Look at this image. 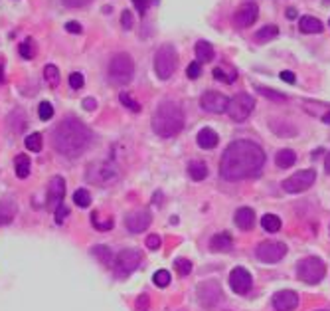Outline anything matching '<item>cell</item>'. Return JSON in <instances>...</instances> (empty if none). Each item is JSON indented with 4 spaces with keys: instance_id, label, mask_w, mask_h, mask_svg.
I'll return each instance as SVG.
<instances>
[{
    "instance_id": "obj_1",
    "label": "cell",
    "mask_w": 330,
    "mask_h": 311,
    "mask_svg": "<svg viewBox=\"0 0 330 311\" xmlns=\"http://www.w3.org/2000/svg\"><path fill=\"white\" fill-rule=\"evenodd\" d=\"M265 165V153L249 139H237L228 145L219 161V174L228 183L259 176Z\"/></svg>"
},
{
    "instance_id": "obj_2",
    "label": "cell",
    "mask_w": 330,
    "mask_h": 311,
    "mask_svg": "<svg viewBox=\"0 0 330 311\" xmlns=\"http://www.w3.org/2000/svg\"><path fill=\"white\" fill-rule=\"evenodd\" d=\"M91 139H93V135H91L89 127L85 123H81L77 117H66L58 123L56 131H53V147L58 153H62L66 157L81 155L89 147Z\"/></svg>"
},
{
    "instance_id": "obj_3",
    "label": "cell",
    "mask_w": 330,
    "mask_h": 311,
    "mask_svg": "<svg viewBox=\"0 0 330 311\" xmlns=\"http://www.w3.org/2000/svg\"><path fill=\"white\" fill-rule=\"evenodd\" d=\"M184 129V111L176 101H162L152 115V131L158 137H174Z\"/></svg>"
},
{
    "instance_id": "obj_4",
    "label": "cell",
    "mask_w": 330,
    "mask_h": 311,
    "mask_svg": "<svg viewBox=\"0 0 330 311\" xmlns=\"http://www.w3.org/2000/svg\"><path fill=\"white\" fill-rule=\"evenodd\" d=\"M107 75H109V81L115 83V85H127L131 83L133 75H135V62L129 54L121 52L115 54L109 62V68H107Z\"/></svg>"
},
{
    "instance_id": "obj_5",
    "label": "cell",
    "mask_w": 330,
    "mask_h": 311,
    "mask_svg": "<svg viewBox=\"0 0 330 311\" xmlns=\"http://www.w3.org/2000/svg\"><path fill=\"white\" fill-rule=\"evenodd\" d=\"M119 176H121V170L117 168V165H113L109 161L91 163L85 170V179L97 187H111L117 183Z\"/></svg>"
},
{
    "instance_id": "obj_6",
    "label": "cell",
    "mask_w": 330,
    "mask_h": 311,
    "mask_svg": "<svg viewBox=\"0 0 330 311\" xmlns=\"http://www.w3.org/2000/svg\"><path fill=\"white\" fill-rule=\"evenodd\" d=\"M176 66H178V54L174 46L164 44L156 50L154 54V72L160 79H170L172 73L176 72Z\"/></svg>"
},
{
    "instance_id": "obj_7",
    "label": "cell",
    "mask_w": 330,
    "mask_h": 311,
    "mask_svg": "<svg viewBox=\"0 0 330 311\" xmlns=\"http://www.w3.org/2000/svg\"><path fill=\"white\" fill-rule=\"evenodd\" d=\"M324 274H326V265L316 256L303 258L301 262L297 263V276L305 284H318L324 278Z\"/></svg>"
},
{
    "instance_id": "obj_8",
    "label": "cell",
    "mask_w": 330,
    "mask_h": 311,
    "mask_svg": "<svg viewBox=\"0 0 330 311\" xmlns=\"http://www.w3.org/2000/svg\"><path fill=\"white\" fill-rule=\"evenodd\" d=\"M255 109V99L249 96V94H237L230 99V103H228V115L232 117V121H236V123H241V121H245L249 115H251V111Z\"/></svg>"
},
{
    "instance_id": "obj_9",
    "label": "cell",
    "mask_w": 330,
    "mask_h": 311,
    "mask_svg": "<svg viewBox=\"0 0 330 311\" xmlns=\"http://www.w3.org/2000/svg\"><path fill=\"white\" fill-rule=\"evenodd\" d=\"M142 254L135 248H129V250H123L119 252V256L115 258V274L119 278H127L129 274H133L139 265H141Z\"/></svg>"
},
{
    "instance_id": "obj_10",
    "label": "cell",
    "mask_w": 330,
    "mask_h": 311,
    "mask_svg": "<svg viewBox=\"0 0 330 311\" xmlns=\"http://www.w3.org/2000/svg\"><path fill=\"white\" fill-rule=\"evenodd\" d=\"M316 181V172L312 168H305V170H297L295 174H291L289 179H285L283 189L291 194H297V192L308 191Z\"/></svg>"
},
{
    "instance_id": "obj_11",
    "label": "cell",
    "mask_w": 330,
    "mask_h": 311,
    "mask_svg": "<svg viewBox=\"0 0 330 311\" xmlns=\"http://www.w3.org/2000/svg\"><path fill=\"white\" fill-rule=\"evenodd\" d=\"M287 254V246L283 242H275V240H267V242H261L255 250V256L257 260L263 263H277L281 262Z\"/></svg>"
},
{
    "instance_id": "obj_12",
    "label": "cell",
    "mask_w": 330,
    "mask_h": 311,
    "mask_svg": "<svg viewBox=\"0 0 330 311\" xmlns=\"http://www.w3.org/2000/svg\"><path fill=\"white\" fill-rule=\"evenodd\" d=\"M259 16V6L255 2H243L234 14V24L237 28H249Z\"/></svg>"
},
{
    "instance_id": "obj_13",
    "label": "cell",
    "mask_w": 330,
    "mask_h": 311,
    "mask_svg": "<svg viewBox=\"0 0 330 311\" xmlns=\"http://www.w3.org/2000/svg\"><path fill=\"white\" fill-rule=\"evenodd\" d=\"M150 222H152V214L148 212V210H133L131 214H127L125 218V226H127V230L129 232H133V234H141L144 232L148 226H150Z\"/></svg>"
},
{
    "instance_id": "obj_14",
    "label": "cell",
    "mask_w": 330,
    "mask_h": 311,
    "mask_svg": "<svg viewBox=\"0 0 330 311\" xmlns=\"http://www.w3.org/2000/svg\"><path fill=\"white\" fill-rule=\"evenodd\" d=\"M228 103H230V99L219 92H206L200 97V105L208 113H224L228 109Z\"/></svg>"
},
{
    "instance_id": "obj_15",
    "label": "cell",
    "mask_w": 330,
    "mask_h": 311,
    "mask_svg": "<svg viewBox=\"0 0 330 311\" xmlns=\"http://www.w3.org/2000/svg\"><path fill=\"white\" fill-rule=\"evenodd\" d=\"M198 299L204 307H213L222 299V287L215 282H204L198 286Z\"/></svg>"
},
{
    "instance_id": "obj_16",
    "label": "cell",
    "mask_w": 330,
    "mask_h": 311,
    "mask_svg": "<svg viewBox=\"0 0 330 311\" xmlns=\"http://www.w3.org/2000/svg\"><path fill=\"white\" fill-rule=\"evenodd\" d=\"M64 196H66V181H64V176L56 174L49 181V187H47V208L56 210L62 204Z\"/></svg>"
},
{
    "instance_id": "obj_17",
    "label": "cell",
    "mask_w": 330,
    "mask_h": 311,
    "mask_svg": "<svg viewBox=\"0 0 330 311\" xmlns=\"http://www.w3.org/2000/svg\"><path fill=\"white\" fill-rule=\"evenodd\" d=\"M230 286L232 289L239 293V295H243V293H247L251 286H253V278H251V274L245 270V268H234L232 270V274H230Z\"/></svg>"
},
{
    "instance_id": "obj_18",
    "label": "cell",
    "mask_w": 330,
    "mask_h": 311,
    "mask_svg": "<svg viewBox=\"0 0 330 311\" xmlns=\"http://www.w3.org/2000/svg\"><path fill=\"white\" fill-rule=\"evenodd\" d=\"M297 305H299V295L291 289L277 291L273 295V307L277 311H293L297 309Z\"/></svg>"
},
{
    "instance_id": "obj_19",
    "label": "cell",
    "mask_w": 330,
    "mask_h": 311,
    "mask_svg": "<svg viewBox=\"0 0 330 311\" xmlns=\"http://www.w3.org/2000/svg\"><path fill=\"white\" fill-rule=\"evenodd\" d=\"M236 224L237 228H241V230H251L253 224H255V212H253V208H247V206L239 208L236 212Z\"/></svg>"
},
{
    "instance_id": "obj_20",
    "label": "cell",
    "mask_w": 330,
    "mask_h": 311,
    "mask_svg": "<svg viewBox=\"0 0 330 311\" xmlns=\"http://www.w3.org/2000/svg\"><path fill=\"white\" fill-rule=\"evenodd\" d=\"M234 246V240L228 232H222V234H215L210 240V250L212 252H230Z\"/></svg>"
},
{
    "instance_id": "obj_21",
    "label": "cell",
    "mask_w": 330,
    "mask_h": 311,
    "mask_svg": "<svg viewBox=\"0 0 330 311\" xmlns=\"http://www.w3.org/2000/svg\"><path fill=\"white\" fill-rule=\"evenodd\" d=\"M196 141H198V145H200L202 149H213V147L217 145V141H219V137H217V133H215L213 129L204 127V129L198 133Z\"/></svg>"
},
{
    "instance_id": "obj_22",
    "label": "cell",
    "mask_w": 330,
    "mask_h": 311,
    "mask_svg": "<svg viewBox=\"0 0 330 311\" xmlns=\"http://www.w3.org/2000/svg\"><path fill=\"white\" fill-rule=\"evenodd\" d=\"M299 28H301L303 34H320L324 30L322 22L318 18H314V16H303L299 20Z\"/></svg>"
},
{
    "instance_id": "obj_23",
    "label": "cell",
    "mask_w": 330,
    "mask_h": 311,
    "mask_svg": "<svg viewBox=\"0 0 330 311\" xmlns=\"http://www.w3.org/2000/svg\"><path fill=\"white\" fill-rule=\"evenodd\" d=\"M194 52H196V58H198L200 64H206V62H212L213 60V46L210 42H206V40L196 42Z\"/></svg>"
},
{
    "instance_id": "obj_24",
    "label": "cell",
    "mask_w": 330,
    "mask_h": 311,
    "mask_svg": "<svg viewBox=\"0 0 330 311\" xmlns=\"http://www.w3.org/2000/svg\"><path fill=\"white\" fill-rule=\"evenodd\" d=\"M275 163L279 168H289L297 163V153L293 149H281L275 157Z\"/></svg>"
},
{
    "instance_id": "obj_25",
    "label": "cell",
    "mask_w": 330,
    "mask_h": 311,
    "mask_svg": "<svg viewBox=\"0 0 330 311\" xmlns=\"http://www.w3.org/2000/svg\"><path fill=\"white\" fill-rule=\"evenodd\" d=\"M16 214V204L12 200H0V226L10 224Z\"/></svg>"
},
{
    "instance_id": "obj_26",
    "label": "cell",
    "mask_w": 330,
    "mask_h": 311,
    "mask_svg": "<svg viewBox=\"0 0 330 311\" xmlns=\"http://www.w3.org/2000/svg\"><path fill=\"white\" fill-rule=\"evenodd\" d=\"M188 174L192 181H204L208 176V165L204 161H192L188 165Z\"/></svg>"
},
{
    "instance_id": "obj_27",
    "label": "cell",
    "mask_w": 330,
    "mask_h": 311,
    "mask_svg": "<svg viewBox=\"0 0 330 311\" xmlns=\"http://www.w3.org/2000/svg\"><path fill=\"white\" fill-rule=\"evenodd\" d=\"M279 36V28L275 24H267L263 26L261 30L255 32V40L259 42V44H265V42H271V40H275Z\"/></svg>"
},
{
    "instance_id": "obj_28",
    "label": "cell",
    "mask_w": 330,
    "mask_h": 311,
    "mask_svg": "<svg viewBox=\"0 0 330 311\" xmlns=\"http://www.w3.org/2000/svg\"><path fill=\"white\" fill-rule=\"evenodd\" d=\"M91 256H95L99 262L105 263V265H111L113 263V252L107 246H93L91 248Z\"/></svg>"
},
{
    "instance_id": "obj_29",
    "label": "cell",
    "mask_w": 330,
    "mask_h": 311,
    "mask_svg": "<svg viewBox=\"0 0 330 311\" xmlns=\"http://www.w3.org/2000/svg\"><path fill=\"white\" fill-rule=\"evenodd\" d=\"M14 167H16L18 179H26L30 174V157L28 155H18L14 159Z\"/></svg>"
},
{
    "instance_id": "obj_30",
    "label": "cell",
    "mask_w": 330,
    "mask_h": 311,
    "mask_svg": "<svg viewBox=\"0 0 330 311\" xmlns=\"http://www.w3.org/2000/svg\"><path fill=\"white\" fill-rule=\"evenodd\" d=\"M261 226H263V230H267V232H277V230L281 228V218L275 214H265L261 218Z\"/></svg>"
},
{
    "instance_id": "obj_31",
    "label": "cell",
    "mask_w": 330,
    "mask_h": 311,
    "mask_svg": "<svg viewBox=\"0 0 330 311\" xmlns=\"http://www.w3.org/2000/svg\"><path fill=\"white\" fill-rule=\"evenodd\" d=\"M44 77H46V81L51 87H58V83H60V70L53 64H47L44 68Z\"/></svg>"
},
{
    "instance_id": "obj_32",
    "label": "cell",
    "mask_w": 330,
    "mask_h": 311,
    "mask_svg": "<svg viewBox=\"0 0 330 311\" xmlns=\"http://www.w3.org/2000/svg\"><path fill=\"white\" fill-rule=\"evenodd\" d=\"M24 145L28 151H34V153H40L42 151V135L40 133H32L24 139Z\"/></svg>"
},
{
    "instance_id": "obj_33",
    "label": "cell",
    "mask_w": 330,
    "mask_h": 311,
    "mask_svg": "<svg viewBox=\"0 0 330 311\" xmlns=\"http://www.w3.org/2000/svg\"><path fill=\"white\" fill-rule=\"evenodd\" d=\"M73 202L77 206H81V208H87L91 204V194L85 191V189H77V191L73 192Z\"/></svg>"
},
{
    "instance_id": "obj_34",
    "label": "cell",
    "mask_w": 330,
    "mask_h": 311,
    "mask_svg": "<svg viewBox=\"0 0 330 311\" xmlns=\"http://www.w3.org/2000/svg\"><path fill=\"white\" fill-rule=\"evenodd\" d=\"M255 90H257V94L265 96L267 99H271V101H287V96H285V94L275 92V90H271V87H261V85H257Z\"/></svg>"
},
{
    "instance_id": "obj_35",
    "label": "cell",
    "mask_w": 330,
    "mask_h": 311,
    "mask_svg": "<svg viewBox=\"0 0 330 311\" xmlns=\"http://www.w3.org/2000/svg\"><path fill=\"white\" fill-rule=\"evenodd\" d=\"M38 115L42 121H49L53 117V105L49 101H42L40 107H38Z\"/></svg>"
},
{
    "instance_id": "obj_36",
    "label": "cell",
    "mask_w": 330,
    "mask_h": 311,
    "mask_svg": "<svg viewBox=\"0 0 330 311\" xmlns=\"http://www.w3.org/2000/svg\"><path fill=\"white\" fill-rule=\"evenodd\" d=\"M152 282H154V286L166 287L168 284H170V272H166V270H158V272L152 276Z\"/></svg>"
},
{
    "instance_id": "obj_37",
    "label": "cell",
    "mask_w": 330,
    "mask_h": 311,
    "mask_svg": "<svg viewBox=\"0 0 330 311\" xmlns=\"http://www.w3.org/2000/svg\"><path fill=\"white\" fill-rule=\"evenodd\" d=\"M119 99H121V103H123L127 109H131V111H135V113H139V111H141V105H139V103H137L133 97L129 96V94H125V92H123V94L119 96Z\"/></svg>"
},
{
    "instance_id": "obj_38",
    "label": "cell",
    "mask_w": 330,
    "mask_h": 311,
    "mask_svg": "<svg viewBox=\"0 0 330 311\" xmlns=\"http://www.w3.org/2000/svg\"><path fill=\"white\" fill-rule=\"evenodd\" d=\"M174 268H176V272L180 276H188L192 272V262L186 260V258H178V260H174Z\"/></svg>"
},
{
    "instance_id": "obj_39",
    "label": "cell",
    "mask_w": 330,
    "mask_h": 311,
    "mask_svg": "<svg viewBox=\"0 0 330 311\" xmlns=\"http://www.w3.org/2000/svg\"><path fill=\"white\" fill-rule=\"evenodd\" d=\"M18 52H20V56H22L24 60H32V58H34L32 40H26V42H22V44H20V48H18Z\"/></svg>"
},
{
    "instance_id": "obj_40",
    "label": "cell",
    "mask_w": 330,
    "mask_h": 311,
    "mask_svg": "<svg viewBox=\"0 0 330 311\" xmlns=\"http://www.w3.org/2000/svg\"><path fill=\"white\" fill-rule=\"evenodd\" d=\"M200 73H202V64L200 62H192L188 68H186V75H188L190 79H198Z\"/></svg>"
},
{
    "instance_id": "obj_41",
    "label": "cell",
    "mask_w": 330,
    "mask_h": 311,
    "mask_svg": "<svg viewBox=\"0 0 330 311\" xmlns=\"http://www.w3.org/2000/svg\"><path fill=\"white\" fill-rule=\"evenodd\" d=\"M91 220H93L95 228H99V230H109V228H113V218H107L105 222H101L99 216H97V212H93Z\"/></svg>"
},
{
    "instance_id": "obj_42",
    "label": "cell",
    "mask_w": 330,
    "mask_h": 311,
    "mask_svg": "<svg viewBox=\"0 0 330 311\" xmlns=\"http://www.w3.org/2000/svg\"><path fill=\"white\" fill-rule=\"evenodd\" d=\"M83 83H85V77H83L79 72H73L70 75V85L73 87V90H81Z\"/></svg>"
},
{
    "instance_id": "obj_43",
    "label": "cell",
    "mask_w": 330,
    "mask_h": 311,
    "mask_svg": "<svg viewBox=\"0 0 330 311\" xmlns=\"http://www.w3.org/2000/svg\"><path fill=\"white\" fill-rule=\"evenodd\" d=\"M53 212H56V222H58V224H64V220H66L68 214H70V208H68V206L62 202V204H60V206H58Z\"/></svg>"
},
{
    "instance_id": "obj_44",
    "label": "cell",
    "mask_w": 330,
    "mask_h": 311,
    "mask_svg": "<svg viewBox=\"0 0 330 311\" xmlns=\"http://www.w3.org/2000/svg\"><path fill=\"white\" fill-rule=\"evenodd\" d=\"M121 24L125 30H131L133 28V14H131V10H123V14H121Z\"/></svg>"
},
{
    "instance_id": "obj_45",
    "label": "cell",
    "mask_w": 330,
    "mask_h": 311,
    "mask_svg": "<svg viewBox=\"0 0 330 311\" xmlns=\"http://www.w3.org/2000/svg\"><path fill=\"white\" fill-rule=\"evenodd\" d=\"M146 248H150V250H158V248H160V236L150 234V236L146 238Z\"/></svg>"
},
{
    "instance_id": "obj_46",
    "label": "cell",
    "mask_w": 330,
    "mask_h": 311,
    "mask_svg": "<svg viewBox=\"0 0 330 311\" xmlns=\"http://www.w3.org/2000/svg\"><path fill=\"white\" fill-rule=\"evenodd\" d=\"M150 2H152V0H133V4H135V8L139 10V14H142V16H144V12L148 10V6H150Z\"/></svg>"
},
{
    "instance_id": "obj_47",
    "label": "cell",
    "mask_w": 330,
    "mask_h": 311,
    "mask_svg": "<svg viewBox=\"0 0 330 311\" xmlns=\"http://www.w3.org/2000/svg\"><path fill=\"white\" fill-rule=\"evenodd\" d=\"M66 6H70V8H81V6H85V4H89L91 0H62Z\"/></svg>"
},
{
    "instance_id": "obj_48",
    "label": "cell",
    "mask_w": 330,
    "mask_h": 311,
    "mask_svg": "<svg viewBox=\"0 0 330 311\" xmlns=\"http://www.w3.org/2000/svg\"><path fill=\"white\" fill-rule=\"evenodd\" d=\"M213 77H215V79H219V81H226V83H230V81H232V79H230V75H226L222 68H215V70H213Z\"/></svg>"
},
{
    "instance_id": "obj_49",
    "label": "cell",
    "mask_w": 330,
    "mask_h": 311,
    "mask_svg": "<svg viewBox=\"0 0 330 311\" xmlns=\"http://www.w3.org/2000/svg\"><path fill=\"white\" fill-rule=\"evenodd\" d=\"M66 30L71 32V34H81V24H77V22H73V20H71V22L66 24Z\"/></svg>"
},
{
    "instance_id": "obj_50",
    "label": "cell",
    "mask_w": 330,
    "mask_h": 311,
    "mask_svg": "<svg viewBox=\"0 0 330 311\" xmlns=\"http://www.w3.org/2000/svg\"><path fill=\"white\" fill-rule=\"evenodd\" d=\"M279 77H281L283 81H287V83H295V81H297V77H295V73L293 72H281L279 73Z\"/></svg>"
},
{
    "instance_id": "obj_51",
    "label": "cell",
    "mask_w": 330,
    "mask_h": 311,
    "mask_svg": "<svg viewBox=\"0 0 330 311\" xmlns=\"http://www.w3.org/2000/svg\"><path fill=\"white\" fill-rule=\"evenodd\" d=\"M83 107H85L87 111H93L95 107H97V101H95L93 97H85V99H83Z\"/></svg>"
},
{
    "instance_id": "obj_52",
    "label": "cell",
    "mask_w": 330,
    "mask_h": 311,
    "mask_svg": "<svg viewBox=\"0 0 330 311\" xmlns=\"http://www.w3.org/2000/svg\"><path fill=\"white\" fill-rule=\"evenodd\" d=\"M287 18L289 20H295L297 18V10L295 8H287Z\"/></svg>"
},
{
    "instance_id": "obj_53",
    "label": "cell",
    "mask_w": 330,
    "mask_h": 311,
    "mask_svg": "<svg viewBox=\"0 0 330 311\" xmlns=\"http://www.w3.org/2000/svg\"><path fill=\"white\" fill-rule=\"evenodd\" d=\"M146 305H148V297H146V295H141V297H139V307H146Z\"/></svg>"
},
{
    "instance_id": "obj_54",
    "label": "cell",
    "mask_w": 330,
    "mask_h": 311,
    "mask_svg": "<svg viewBox=\"0 0 330 311\" xmlns=\"http://www.w3.org/2000/svg\"><path fill=\"white\" fill-rule=\"evenodd\" d=\"M322 121H324L326 125H330V109L326 111V113H324V115H322Z\"/></svg>"
},
{
    "instance_id": "obj_55",
    "label": "cell",
    "mask_w": 330,
    "mask_h": 311,
    "mask_svg": "<svg viewBox=\"0 0 330 311\" xmlns=\"http://www.w3.org/2000/svg\"><path fill=\"white\" fill-rule=\"evenodd\" d=\"M324 168H326V172L330 174V153L326 155V163H324Z\"/></svg>"
},
{
    "instance_id": "obj_56",
    "label": "cell",
    "mask_w": 330,
    "mask_h": 311,
    "mask_svg": "<svg viewBox=\"0 0 330 311\" xmlns=\"http://www.w3.org/2000/svg\"><path fill=\"white\" fill-rule=\"evenodd\" d=\"M4 81V70H2V66H0V83Z\"/></svg>"
},
{
    "instance_id": "obj_57",
    "label": "cell",
    "mask_w": 330,
    "mask_h": 311,
    "mask_svg": "<svg viewBox=\"0 0 330 311\" xmlns=\"http://www.w3.org/2000/svg\"><path fill=\"white\" fill-rule=\"evenodd\" d=\"M328 24H330V22H328Z\"/></svg>"
}]
</instances>
